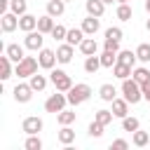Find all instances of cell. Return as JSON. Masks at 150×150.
<instances>
[{
    "mask_svg": "<svg viewBox=\"0 0 150 150\" xmlns=\"http://www.w3.org/2000/svg\"><path fill=\"white\" fill-rule=\"evenodd\" d=\"M38 66H40V61H38L35 56H23V59L16 63V68H14V75H16L19 80L30 77V75L38 73Z\"/></svg>",
    "mask_w": 150,
    "mask_h": 150,
    "instance_id": "6da1fadb",
    "label": "cell"
},
{
    "mask_svg": "<svg viewBox=\"0 0 150 150\" xmlns=\"http://www.w3.org/2000/svg\"><path fill=\"white\" fill-rule=\"evenodd\" d=\"M122 94H124V98L134 105V103H138L141 98H143V89H141V84L134 80V77H127V80H122Z\"/></svg>",
    "mask_w": 150,
    "mask_h": 150,
    "instance_id": "7a4b0ae2",
    "label": "cell"
},
{
    "mask_svg": "<svg viewBox=\"0 0 150 150\" xmlns=\"http://www.w3.org/2000/svg\"><path fill=\"white\" fill-rule=\"evenodd\" d=\"M66 96H68V103L70 105H80V103H84L89 96H91V87L89 84H73L68 91H66Z\"/></svg>",
    "mask_w": 150,
    "mask_h": 150,
    "instance_id": "3957f363",
    "label": "cell"
},
{
    "mask_svg": "<svg viewBox=\"0 0 150 150\" xmlns=\"http://www.w3.org/2000/svg\"><path fill=\"white\" fill-rule=\"evenodd\" d=\"M49 80H52V84H54L59 91H68V89L73 87V80H70V75H68L66 70H61V68H52V73H49Z\"/></svg>",
    "mask_w": 150,
    "mask_h": 150,
    "instance_id": "277c9868",
    "label": "cell"
},
{
    "mask_svg": "<svg viewBox=\"0 0 150 150\" xmlns=\"http://www.w3.org/2000/svg\"><path fill=\"white\" fill-rule=\"evenodd\" d=\"M66 103H68V96H66V91H59L56 89V94H52L47 101H45V110L47 112H61L63 108H66Z\"/></svg>",
    "mask_w": 150,
    "mask_h": 150,
    "instance_id": "5b68a950",
    "label": "cell"
},
{
    "mask_svg": "<svg viewBox=\"0 0 150 150\" xmlns=\"http://www.w3.org/2000/svg\"><path fill=\"white\" fill-rule=\"evenodd\" d=\"M42 35H45V33H40L38 28L30 30V33H26V38H23V47H26V49H33V52H40V49H42V42H45Z\"/></svg>",
    "mask_w": 150,
    "mask_h": 150,
    "instance_id": "8992f818",
    "label": "cell"
},
{
    "mask_svg": "<svg viewBox=\"0 0 150 150\" xmlns=\"http://www.w3.org/2000/svg\"><path fill=\"white\" fill-rule=\"evenodd\" d=\"M38 61H40V68H45V70H52L54 66H56V52L54 49H47V47H42L40 49V54H38Z\"/></svg>",
    "mask_w": 150,
    "mask_h": 150,
    "instance_id": "52a82bcc",
    "label": "cell"
},
{
    "mask_svg": "<svg viewBox=\"0 0 150 150\" xmlns=\"http://www.w3.org/2000/svg\"><path fill=\"white\" fill-rule=\"evenodd\" d=\"M33 87L30 84H23V82H19L16 87H14V101L16 103H28L30 98H33Z\"/></svg>",
    "mask_w": 150,
    "mask_h": 150,
    "instance_id": "ba28073f",
    "label": "cell"
},
{
    "mask_svg": "<svg viewBox=\"0 0 150 150\" xmlns=\"http://www.w3.org/2000/svg\"><path fill=\"white\" fill-rule=\"evenodd\" d=\"M42 127H45V122H42L38 115H28V117L21 122V129H23L26 134H40Z\"/></svg>",
    "mask_w": 150,
    "mask_h": 150,
    "instance_id": "9c48e42d",
    "label": "cell"
},
{
    "mask_svg": "<svg viewBox=\"0 0 150 150\" xmlns=\"http://www.w3.org/2000/svg\"><path fill=\"white\" fill-rule=\"evenodd\" d=\"M0 26H2V33H12L19 28V16L14 12H5L0 14Z\"/></svg>",
    "mask_w": 150,
    "mask_h": 150,
    "instance_id": "30bf717a",
    "label": "cell"
},
{
    "mask_svg": "<svg viewBox=\"0 0 150 150\" xmlns=\"http://www.w3.org/2000/svg\"><path fill=\"white\" fill-rule=\"evenodd\" d=\"M38 28V16H33V14H21L19 16V30H23V33H30V30H35Z\"/></svg>",
    "mask_w": 150,
    "mask_h": 150,
    "instance_id": "8fae6325",
    "label": "cell"
},
{
    "mask_svg": "<svg viewBox=\"0 0 150 150\" xmlns=\"http://www.w3.org/2000/svg\"><path fill=\"white\" fill-rule=\"evenodd\" d=\"M87 35H96L98 33V28H101V21H98V16H87V19H82V26H80Z\"/></svg>",
    "mask_w": 150,
    "mask_h": 150,
    "instance_id": "7c38bea8",
    "label": "cell"
},
{
    "mask_svg": "<svg viewBox=\"0 0 150 150\" xmlns=\"http://www.w3.org/2000/svg\"><path fill=\"white\" fill-rule=\"evenodd\" d=\"M84 9H87V14L101 19L103 12H105V2H103V0H87V2H84Z\"/></svg>",
    "mask_w": 150,
    "mask_h": 150,
    "instance_id": "4fadbf2b",
    "label": "cell"
},
{
    "mask_svg": "<svg viewBox=\"0 0 150 150\" xmlns=\"http://www.w3.org/2000/svg\"><path fill=\"white\" fill-rule=\"evenodd\" d=\"M77 47H80V52H82L84 56H91V54H96V52H98V42L94 40V35L84 38V40H82V42H80Z\"/></svg>",
    "mask_w": 150,
    "mask_h": 150,
    "instance_id": "5bb4252c",
    "label": "cell"
},
{
    "mask_svg": "<svg viewBox=\"0 0 150 150\" xmlns=\"http://www.w3.org/2000/svg\"><path fill=\"white\" fill-rule=\"evenodd\" d=\"M56 59H59V63H70L73 61V45H59L56 47Z\"/></svg>",
    "mask_w": 150,
    "mask_h": 150,
    "instance_id": "9a60e30c",
    "label": "cell"
},
{
    "mask_svg": "<svg viewBox=\"0 0 150 150\" xmlns=\"http://www.w3.org/2000/svg\"><path fill=\"white\" fill-rule=\"evenodd\" d=\"M112 115L120 117V120L127 117V115H129V101H127V98H115V101H112Z\"/></svg>",
    "mask_w": 150,
    "mask_h": 150,
    "instance_id": "2e32d148",
    "label": "cell"
},
{
    "mask_svg": "<svg viewBox=\"0 0 150 150\" xmlns=\"http://www.w3.org/2000/svg\"><path fill=\"white\" fill-rule=\"evenodd\" d=\"M66 12V0H47V14L49 16H61Z\"/></svg>",
    "mask_w": 150,
    "mask_h": 150,
    "instance_id": "e0dca14e",
    "label": "cell"
},
{
    "mask_svg": "<svg viewBox=\"0 0 150 150\" xmlns=\"http://www.w3.org/2000/svg\"><path fill=\"white\" fill-rule=\"evenodd\" d=\"M131 73H134V66H127V63H120V61L112 66V75H115L117 80H127Z\"/></svg>",
    "mask_w": 150,
    "mask_h": 150,
    "instance_id": "ac0fdd59",
    "label": "cell"
},
{
    "mask_svg": "<svg viewBox=\"0 0 150 150\" xmlns=\"http://www.w3.org/2000/svg\"><path fill=\"white\" fill-rule=\"evenodd\" d=\"M98 96H101V101H105V103H112V101L117 98V89H115L112 84H101V89H98Z\"/></svg>",
    "mask_w": 150,
    "mask_h": 150,
    "instance_id": "d6986e66",
    "label": "cell"
},
{
    "mask_svg": "<svg viewBox=\"0 0 150 150\" xmlns=\"http://www.w3.org/2000/svg\"><path fill=\"white\" fill-rule=\"evenodd\" d=\"M56 138H59V143H63V145H70V143L75 141V131L70 129V124H63V127H61V131L56 134Z\"/></svg>",
    "mask_w": 150,
    "mask_h": 150,
    "instance_id": "ffe728a7",
    "label": "cell"
},
{
    "mask_svg": "<svg viewBox=\"0 0 150 150\" xmlns=\"http://www.w3.org/2000/svg\"><path fill=\"white\" fill-rule=\"evenodd\" d=\"M56 23H54V16H49V14H45V16H38V30L40 33H52V28H54Z\"/></svg>",
    "mask_w": 150,
    "mask_h": 150,
    "instance_id": "44dd1931",
    "label": "cell"
},
{
    "mask_svg": "<svg viewBox=\"0 0 150 150\" xmlns=\"http://www.w3.org/2000/svg\"><path fill=\"white\" fill-rule=\"evenodd\" d=\"M5 54H7V56H9L12 61H14V63H19V61H21V59L26 56V54H23V47H21V45H7V47H5Z\"/></svg>",
    "mask_w": 150,
    "mask_h": 150,
    "instance_id": "7402d4cb",
    "label": "cell"
},
{
    "mask_svg": "<svg viewBox=\"0 0 150 150\" xmlns=\"http://www.w3.org/2000/svg\"><path fill=\"white\" fill-rule=\"evenodd\" d=\"M117 61H120V63H127V66H136L138 56H136V52H131V49H120V52H117Z\"/></svg>",
    "mask_w": 150,
    "mask_h": 150,
    "instance_id": "603a6c76",
    "label": "cell"
},
{
    "mask_svg": "<svg viewBox=\"0 0 150 150\" xmlns=\"http://www.w3.org/2000/svg\"><path fill=\"white\" fill-rule=\"evenodd\" d=\"M98 68H103V66H101V56L91 54V56H87V59H84V73L94 75V73H96Z\"/></svg>",
    "mask_w": 150,
    "mask_h": 150,
    "instance_id": "cb8c5ba5",
    "label": "cell"
},
{
    "mask_svg": "<svg viewBox=\"0 0 150 150\" xmlns=\"http://www.w3.org/2000/svg\"><path fill=\"white\" fill-rule=\"evenodd\" d=\"M14 75V70H12V59L5 54L2 59H0V80H9Z\"/></svg>",
    "mask_w": 150,
    "mask_h": 150,
    "instance_id": "d4e9b609",
    "label": "cell"
},
{
    "mask_svg": "<svg viewBox=\"0 0 150 150\" xmlns=\"http://www.w3.org/2000/svg\"><path fill=\"white\" fill-rule=\"evenodd\" d=\"M131 143H134L136 148H145V145L150 143V134H148V131H141V129H136V131L131 134Z\"/></svg>",
    "mask_w": 150,
    "mask_h": 150,
    "instance_id": "484cf974",
    "label": "cell"
},
{
    "mask_svg": "<svg viewBox=\"0 0 150 150\" xmlns=\"http://www.w3.org/2000/svg\"><path fill=\"white\" fill-rule=\"evenodd\" d=\"M84 35H87V33H84L82 28H70V30H68V35H66V42L75 47V45H80V42L84 40Z\"/></svg>",
    "mask_w": 150,
    "mask_h": 150,
    "instance_id": "4316f807",
    "label": "cell"
},
{
    "mask_svg": "<svg viewBox=\"0 0 150 150\" xmlns=\"http://www.w3.org/2000/svg\"><path fill=\"white\" fill-rule=\"evenodd\" d=\"M115 14H117V19H120V21H129V19L134 16V9H131V5H129V2H120Z\"/></svg>",
    "mask_w": 150,
    "mask_h": 150,
    "instance_id": "83f0119b",
    "label": "cell"
},
{
    "mask_svg": "<svg viewBox=\"0 0 150 150\" xmlns=\"http://www.w3.org/2000/svg\"><path fill=\"white\" fill-rule=\"evenodd\" d=\"M47 82H49V80H47L45 75H40V73H35V75H30V77H28V84H30L35 91H42V89L47 87Z\"/></svg>",
    "mask_w": 150,
    "mask_h": 150,
    "instance_id": "f1b7e54d",
    "label": "cell"
},
{
    "mask_svg": "<svg viewBox=\"0 0 150 150\" xmlns=\"http://www.w3.org/2000/svg\"><path fill=\"white\" fill-rule=\"evenodd\" d=\"M56 122L63 127V124H73L75 122V110H61V112H56Z\"/></svg>",
    "mask_w": 150,
    "mask_h": 150,
    "instance_id": "f546056e",
    "label": "cell"
},
{
    "mask_svg": "<svg viewBox=\"0 0 150 150\" xmlns=\"http://www.w3.org/2000/svg\"><path fill=\"white\" fill-rule=\"evenodd\" d=\"M115 63H117V54L103 49V54H101V66H103V68H112Z\"/></svg>",
    "mask_w": 150,
    "mask_h": 150,
    "instance_id": "4dcf8cb0",
    "label": "cell"
},
{
    "mask_svg": "<svg viewBox=\"0 0 150 150\" xmlns=\"http://www.w3.org/2000/svg\"><path fill=\"white\" fill-rule=\"evenodd\" d=\"M23 148H26V150H42V141H40V136H38V134H28Z\"/></svg>",
    "mask_w": 150,
    "mask_h": 150,
    "instance_id": "1f68e13d",
    "label": "cell"
},
{
    "mask_svg": "<svg viewBox=\"0 0 150 150\" xmlns=\"http://www.w3.org/2000/svg\"><path fill=\"white\" fill-rule=\"evenodd\" d=\"M122 129H124V131H131V134H134L136 129H141V122H138L136 117H129V115H127V117H122Z\"/></svg>",
    "mask_w": 150,
    "mask_h": 150,
    "instance_id": "d6a6232c",
    "label": "cell"
},
{
    "mask_svg": "<svg viewBox=\"0 0 150 150\" xmlns=\"http://www.w3.org/2000/svg\"><path fill=\"white\" fill-rule=\"evenodd\" d=\"M131 77H134L138 84H143V82H148V80H150V70H148V68H143V66H141V68H134Z\"/></svg>",
    "mask_w": 150,
    "mask_h": 150,
    "instance_id": "836d02e7",
    "label": "cell"
},
{
    "mask_svg": "<svg viewBox=\"0 0 150 150\" xmlns=\"http://www.w3.org/2000/svg\"><path fill=\"white\" fill-rule=\"evenodd\" d=\"M112 117H115V115H112V110H96V115H94V120H96V122H101V124H105V127L112 122Z\"/></svg>",
    "mask_w": 150,
    "mask_h": 150,
    "instance_id": "e575fe53",
    "label": "cell"
},
{
    "mask_svg": "<svg viewBox=\"0 0 150 150\" xmlns=\"http://www.w3.org/2000/svg\"><path fill=\"white\" fill-rule=\"evenodd\" d=\"M26 9H28V5H26V0H12V2H9V12H14L16 16H21V14H26Z\"/></svg>",
    "mask_w": 150,
    "mask_h": 150,
    "instance_id": "d590c367",
    "label": "cell"
},
{
    "mask_svg": "<svg viewBox=\"0 0 150 150\" xmlns=\"http://www.w3.org/2000/svg\"><path fill=\"white\" fill-rule=\"evenodd\" d=\"M136 56H138V61L148 63V61H150V45H148V42L138 45V47H136Z\"/></svg>",
    "mask_w": 150,
    "mask_h": 150,
    "instance_id": "8d00e7d4",
    "label": "cell"
},
{
    "mask_svg": "<svg viewBox=\"0 0 150 150\" xmlns=\"http://www.w3.org/2000/svg\"><path fill=\"white\" fill-rule=\"evenodd\" d=\"M103 129H105V124H101V122H96V120H94V122L89 124V129H87V131H89V136H91V138H101V136H103Z\"/></svg>",
    "mask_w": 150,
    "mask_h": 150,
    "instance_id": "74e56055",
    "label": "cell"
},
{
    "mask_svg": "<svg viewBox=\"0 0 150 150\" xmlns=\"http://www.w3.org/2000/svg\"><path fill=\"white\" fill-rule=\"evenodd\" d=\"M54 40H66V35H68V28L66 26H61V23H56L54 28H52V33H49Z\"/></svg>",
    "mask_w": 150,
    "mask_h": 150,
    "instance_id": "f35d334b",
    "label": "cell"
},
{
    "mask_svg": "<svg viewBox=\"0 0 150 150\" xmlns=\"http://www.w3.org/2000/svg\"><path fill=\"white\" fill-rule=\"evenodd\" d=\"M105 38H110V40H122V28H120V26H110V28L105 30Z\"/></svg>",
    "mask_w": 150,
    "mask_h": 150,
    "instance_id": "ab89813d",
    "label": "cell"
},
{
    "mask_svg": "<svg viewBox=\"0 0 150 150\" xmlns=\"http://www.w3.org/2000/svg\"><path fill=\"white\" fill-rule=\"evenodd\" d=\"M103 49H108V52H120V40H110V38H105V42H103Z\"/></svg>",
    "mask_w": 150,
    "mask_h": 150,
    "instance_id": "60d3db41",
    "label": "cell"
},
{
    "mask_svg": "<svg viewBox=\"0 0 150 150\" xmlns=\"http://www.w3.org/2000/svg\"><path fill=\"white\" fill-rule=\"evenodd\" d=\"M127 148H129V143H127L124 138H117V141L110 143V150H127Z\"/></svg>",
    "mask_w": 150,
    "mask_h": 150,
    "instance_id": "b9f144b4",
    "label": "cell"
},
{
    "mask_svg": "<svg viewBox=\"0 0 150 150\" xmlns=\"http://www.w3.org/2000/svg\"><path fill=\"white\" fill-rule=\"evenodd\" d=\"M141 89H143V98L150 103V80H148V82H143V84H141Z\"/></svg>",
    "mask_w": 150,
    "mask_h": 150,
    "instance_id": "7bdbcfd3",
    "label": "cell"
},
{
    "mask_svg": "<svg viewBox=\"0 0 150 150\" xmlns=\"http://www.w3.org/2000/svg\"><path fill=\"white\" fill-rule=\"evenodd\" d=\"M9 2H12V0H0V12H2V14L7 12V7H9Z\"/></svg>",
    "mask_w": 150,
    "mask_h": 150,
    "instance_id": "ee69618b",
    "label": "cell"
},
{
    "mask_svg": "<svg viewBox=\"0 0 150 150\" xmlns=\"http://www.w3.org/2000/svg\"><path fill=\"white\" fill-rule=\"evenodd\" d=\"M145 12L150 14V0H145Z\"/></svg>",
    "mask_w": 150,
    "mask_h": 150,
    "instance_id": "f6af8a7d",
    "label": "cell"
},
{
    "mask_svg": "<svg viewBox=\"0 0 150 150\" xmlns=\"http://www.w3.org/2000/svg\"><path fill=\"white\" fill-rule=\"evenodd\" d=\"M103 2H105V5H110V2H117V0H103Z\"/></svg>",
    "mask_w": 150,
    "mask_h": 150,
    "instance_id": "bcb514c9",
    "label": "cell"
},
{
    "mask_svg": "<svg viewBox=\"0 0 150 150\" xmlns=\"http://www.w3.org/2000/svg\"><path fill=\"white\" fill-rule=\"evenodd\" d=\"M145 28H148V30H150V19H148V21H145Z\"/></svg>",
    "mask_w": 150,
    "mask_h": 150,
    "instance_id": "7dc6e473",
    "label": "cell"
},
{
    "mask_svg": "<svg viewBox=\"0 0 150 150\" xmlns=\"http://www.w3.org/2000/svg\"><path fill=\"white\" fill-rule=\"evenodd\" d=\"M117 2H129V0H117Z\"/></svg>",
    "mask_w": 150,
    "mask_h": 150,
    "instance_id": "c3c4849f",
    "label": "cell"
},
{
    "mask_svg": "<svg viewBox=\"0 0 150 150\" xmlns=\"http://www.w3.org/2000/svg\"><path fill=\"white\" fill-rule=\"evenodd\" d=\"M66 2H70V0H66Z\"/></svg>",
    "mask_w": 150,
    "mask_h": 150,
    "instance_id": "681fc988",
    "label": "cell"
}]
</instances>
